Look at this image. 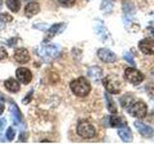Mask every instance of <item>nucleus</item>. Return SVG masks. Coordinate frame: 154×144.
<instances>
[{"label": "nucleus", "mask_w": 154, "mask_h": 144, "mask_svg": "<svg viewBox=\"0 0 154 144\" xmlns=\"http://www.w3.org/2000/svg\"><path fill=\"white\" fill-rule=\"evenodd\" d=\"M71 91L78 97H86L91 92V84L84 77L73 80L69 85Z\"/></svg>", "instance_id": "obj_1"}, {"label": "nucleus", "mask_w": 154, "mask_h": 144, "mask_svg": "<svg viewBox=\"0 0 154 144\" xmlns=\"http://www.w3.org/2000/svg\"><path fill=\"white\" fill-rule=\"evenodd\" d=\"M61 50V47L58 44H47V45H41L38 47L37 52L38 56L45 60H52L58 57Z\"/></svg>", "instance_id": "obj_2"}, {"label": "nucleus", "mask_w": 154, "mask_h": 144, "mask_svg": "<svg viewBox=\"0 0 154 144\" xmlns=\"http://www.w3.org/2000/svg\"><path fill=\"white\" fill-rule=\"evenodd\" d=\"M102 83L105 89L109 93L119 94L122 91V83L118 76L116 75H108L102 80Z\"/></svg>", "instance_id": "obj_3"}, {"label": "nucleus", "mask_w": 154, "mask_h": 144, "mask_svg": "<svg viewBox=\"0 0 154 144\" xmlns=\"http://www.w3.org/2000/svg\"><path fill=\"white\" fill-rule=\"evenodd\" d=\"M127 110L133 117L142 119L146 117V115L147 113V106L143 101H134L129 106Z\"/></svg>", "instance_id": "obj_4"}, {"label": "nucleus", "mask_w": 154, "mask_h": 144, "mask_svg": "<svg viewBox=\"0 0 154 144\" xmlns=\"http://www.w3.org/2000/svg\"><path fill=\"white\" fill-rule=\"evenodd\" d=\"M124 79L132 85H139L143 81L144 77L143 73H141L136 68L127 67L124 71Z\"/></svg>", "instance_id": "obj_5"}, {"label": "nucleus", "mask_w": 154, "mask_h": 144, "mask_svg": "<svg viewBox=\"0 0 154 144\" xmlns=\"http://www.w3.org/2000/svg\"><path fill=\"white\" fill-rule=\"evenodd\" d=\"M77 134H78L81 137L90 139V138H93L95 136V129L91 123L87 121H83L79 123V125L77 126Z\"/></svg>", "instance_id": "obj_6"}, {"label": "nucleus", "mask_w": 154, "mask_h": 144, "mask_svg": "<svg viewBox=\"0 0 154 144\" xmlns=\"http://www.w3.org/2000/svg\"><path fill=\"white\" fill-rule=\"evenodd\" d=\"M139 49L146 55H153L154 54V38H143L138 43Z\"/></svg>", "instance_id": "obj_7"}, {"label": "nucleus", "mask_w": 154, "mask_h": 144, "mask_svg": "<svg viewBox=\"0 0 154 144\" xmlns=\"http://www.w3.org/2000/svg\"><path fill=\"white\" fill-rule=\"evenodd\" d=\"M97 56L101 61L107 64H113L117 61V56L115 53L107 48H100L97 51Z\"/></svg>", "instance_id": "obj_8"}, {"label": "nucleus", "mask_w": 154, "mask_h": 144, "mask_svg": "<svg viewBox=\"0 0 154 144\" xmlns=\"http://www.w3.org/2000/svg\"><path fill=\"white\" fill-rule=\"evenodd\" d=\"M134 125L143 136L147 137V138L154 136V130L150 126H147V125H146L141 121H135Z\"/></svg>", "instance_id": "obj_9"}, {"label": "nucleus", "mask_w": 154, "mask_h": 144, "mask_svg": "<svg viewBox=\"0 0 154 144\" xmlns=\"http://www.w3.org/2000/svg\"><path fill=\"white\" fill-rule=\"evenodd\" d=\"M16 75L17 79L24 85H28L32 81V73L31 71L25 67H19L16 71Z\"/></svg>", "instance_id": "obj_10"}, {"label": "nucleus", "mask_w": 154, "mask_h": 144, "mask_svg": "<svg viewBox=\"0 0 154 144\" xmlns=\"http://www.w3.org/2000/svg\"><path fill=\"white\" fill-rule=\"evenodd\" d=\"M14 58L19 64H26L30 61V55H29L28 50L25 48H17L14 52Z\"/></svg>", "instance_id": "obj_11"}, {"label": "nucleus", "mask_w": 154, "mask_h": 144, "mask_svg": "<svg viewBox=\"0 0 154 144\" xmlns=\"http://www.w3.org/2000/svg\"><path fill=\"white\" fill-rule=\"evenodd\" d=\"M66 28V24L65 23H56L54 25H52L49 30L47 31V34H46V37L45 38V41H48L52 38L53 37H55L57 34H60L61 32H63L65 30Z\"/></svg>", "instance_id": "obj_12"}, {"label": "nucleus", "mask_w": 154, "mask_h": 144, "mask_svg": "<svg viewBox=\"0 0 154 144\" xmlns=\"http://www.w3.org/2000/svg\"><path fill=\"white\" fill-rule=\"evenodd\" d=\"M40 10H41L40 5L37 2H30L26 5L25 10H24V14H25V16L28 18H30L34 16H36L37 14H38Z\"/></svg>", "instance_id": "obj_13"}, {"label": "nucleus", "mask_w": 154, "mask_h": 144, "mask_svg": "<svg viewBox=\"0 0 154 144\" xmlns=\"http://www.w3.org/2000/svg\"><path fill=\"white\" fill-rule=\"evenodd\" d=\"M88 76L94 82H99L102 78V69L98 66H93L88 70Z\"/></svg>", "instance_id": "obj_14"}, {"label": "nucleus", "mask_w": 154, "mask_h": 144, "mask_svg": "<svg viewBox=\"0 0 154 144\" xmlns=\"http://www.w3.org/2000/svg\"><path fill=\"white\" fill-rule=\"evenodd\" d=\"M118 134H119V137L122 139V141H124V142L132 141V138H133L132 137V132H131V130H130L127 126L119 128Z\"/></svg>", "instance_id": "obj_15"}, {"label": "nucleus", "mask_w": 154, "mask_h": 144, "mask_svg": "<svg viewBox=\"0 0 154 144\" xmlns=\"http://www.w3.org/2000/svg\"><path fill=\"white\" fill-rule=\"evenodd\" d=\"M4 85H5V88H6L10 92L16 93V92H17V91H19V89H20L19 83L17 80H14L13 78H10L7 81H5Z\"/></svg>", "instance_id": "obj_16"}, {"label": "nucleus", "mask_w": 154, "mask_h": 144, "mask_svg": "<svg viewBox=\"0 0 154 144\" xmlns=\"http://www.w3.org/2000/svg\"><path fill=\"white\" fill-rule=\"evenodd\" d=\"M110 125L113 128H122L124 126H126V121L122 117L118 116V115H112L110 116Z\"/></svg>", "instance_id": "obj_17"}, {"label": "nucleus", "mask_w": 154, "mask_h": 144, "mask_svg": "<svg viewBox=\"0 0 154 144\" xmlns=\"http://www.w3.org/2000/svg\"><path fill=\"white\" fill-rule=\"evenodd\" d=\"M105 99H106V106H107L109 112L111 113H117L118 112L117 105H116L115 101L111 97V95L109 93H105Z\"/></svg>", "instance_id": "obj_18"}, {"label": "nucleus", "mask_w": 154, "mask_h": 144, "mask_svg": "<svg viewBox=\"0 0 154 144\" xmlns=\"http://www.w3.org/2000/svg\"><path fill=\"white\" fill-rule=\"evenodd\" d=\"M122 9L125 14H128V16H131L135 13V6L130 0H124L122 2Z\"/></svg>", "instance_id": "obj_19"}, {"label": "nucleus", "mask_w": 154, "mask_h": 144, "mask_svg": "<svg viewBox=\"0 0 154 144\" xmlns=\"http://www.w3.org/2000/svg\"><path fill=\"white\" fill-rule=\"evenodd\" d=\"M7 7L11 10L13 13H17L20 9V1L19 0H6Z\"/></svg>", "instance_id": "obj_20"}, {"label": "nucleus", "mask_w": 154, "mask_h": 144, "mask_svg": "<svg viewBox=\"0 0 154 144\" xmlns=\"http://www.w3.org/2000/svg\"><path fill=\"white\" fill-rule=\"evenodd\" d=\"M133 102H134V97L130 94H126L120 98V105H122V108H125V109H128L129 106Z\"/></svg>", "instance_id": "obj_21"}, {"label": "nucleus", "mask_w": 154, "mask_h": 144, "mask_svg": "<svg viewBox=\"0 0 154 144\" xmlns=\"http://www.w3.org/2000/svg\"><path fill=\"white\" fill-rule=\"evenodd\" d=\"M12 113H13L14 121H17V122H20L21 121L22 115H21L20 110H19V109H18V107L17 106L16 103H12Z\"/></svg>", "instance_id": "obj_22"}, {"label": "nucleus", "mask_w": 154, "mask_h": 144, "mask_svg": "<svg viewBox=\"0 0 154 144\" xmlns=\"http://www.w3.org/2000/svg\"><path fill=\"white\" fill-rule=\"evenodd\" d=\"M113 8V0H103L101 5V10L103 11H111Z\"/></svg>", "instance_id": "obj_23"}, {"label": "nucleus", "mask_w": 154, "mask_h": 144, "mask_svg": "<svg viewBox=\"0 0 154 144\" xmlns=\"http://www.w3.org/2000/svg\"><path fill=\"white\" fill-rule=\"evenodd\" d=\"M123 59L128 62L129 64H131L132 65H136V62H135V60H134V57L132 56L131 53H129V52H125L124 54H123Z\"/></svg>", "instance_id": "obj_24"}, {"label": "nucleus", "mask_w": 154, "mask_h": 144, "mask_svg": "<svg viewBox=\"0 0 154 144\" xmlns=\"http://www.w3.org/2000/svg\"><path fill=\"white\" fill-rule=\"evenodd\" d=\"M14 136H16V134H14V130L12 127L8 128L7 132H6V137H7L8 140L12 141L13 139L14 138Z\"/></svg>", "instance_id": "obj_25"}, {"label": "nucleus", "mask_w": 154, "mask_h": 144, "mask_svg": "<svg viewBox=\"0 0 154 144\" xmlns=\"http://www.w3.org/2000/svg\"><path fill=\"white\" fill-rule=\"evenodd\" d=\"M0 20L5 21V22H10L13 20V17L11 14H9L7 13H3V14H0Z\"/></svg>", "instance_id": "obj_26"}, {"label": "nucleus", "mask_w": 154, "mask_h": 144, "mask_svg": "<svg viewBox=\"0 0 154 144\" xmlns=\"http://www.w3.org/2000/svg\"><path fill=\"white\" fill-rule=\"evenodd\" d=\"M59 2L64 7H72L75 4L76 0H59Z\"/></svg>", "instance_id": "obj_27"}, {"label": "nucleus", "mask_w": 154, "mask_h": 144, "mask_svg": "<svg viewBox=\"0 0 154 144\" xmlns=\"http://www.w3.org/2000/svg\"><path fill=\"white\" fill-rule=\"evenodd\" d=\"M146 91L148 92V95L150 96L151 98H153L154 99V84L152 83V84H149L146 88Z\"/></svg>", "instance_id": "obj_28"}, {"label": "nucleus", "mask_w": 154, "mask_h": 144, "mask_svg": "<svg viewBox=\"0 0 154 144\" xmlns=\"http://www.w3.org/2000/svg\"><path fill=\"white\" fill-rule=\"evenodd\" d=\"M32 97H33V90H31L30 92L28 93V95L26 96V97L23 99V101H22L23 104H25V105H26V104H28V103L30 102V101L32 100Z\"/></svg>", "instance_id": "obj_29"}, {"label": "nucleus", "mask_w": 154, "mask_h": 144, "mask_svg": "<svg viewBox=\"0 0 154 144\" xmlns=\"http://www.w3.org/2000/svg\"><path fill=\"white\" fill-rule=\"evenodd\" d=\"M8 57V53L7 51L4 49L3 47H0V61L5 59V58H7Z\"/></svg>", "instance_id": "obj_30"}, {"label": "nucleus", "mask_w": 154, "mask_h": 144, "mask_svg": "<svg viewBox=\"0 0 154 144\" xmlns=\"http://www.w3.org/2000/svg\"><path fill=\"white\" fill-rule=\"evenodd\" d=\"M28 136V134H25V133H22L20 136H19V140H21V141H26V138Z\"/></svg>", "instance_id": "obj_31"}, {"label": "nucleus", "mask_w": 154, "mask_h": 144, "mask_svg": "<svg viewBox=\"0 0 154 144\" xmlns=\"http://www.w3.org/2000/svg\"><path fill=\"white\" fill-rule=\"evenodd\" d=\"M6 125V119H1L0 120V131H2V129H3V127Z\"/></svg>", "instance_id": "obj_32"}, {"label": "nucleus", "mask_w": 154, "mask_h": 144, "mask_svg": "<svg viewBox=\"0 0 154 144\" xmlns=\"http://www.w3.org/2000/svg\"><path fill=\"white\" fill-rule=\"evenodd\" d=\"M147 31L150 33V35H152L153 37H154V27L153 26H149L148 28H147Z\"/></svg>", "instance_id": "obj_33"}, {"label": "nucleus", "mask_w": 154, "mask_h": 144, "mask_svg": "<svg viewBox=\"0 0 154 144\" xmlns=\"http://www.w3.org/2000/svg\"><path fill=\"white\" fill-rule=\"evenodd\" d=\"M4 109H5V107H4V104H3L2 102H0V114H2V113H3V112H4Z\"/></svg>", "instance_id": "obj_34"}, {"label": "nucleus", "mask_w": 154, "mask_h": 144, "mask_svg": "<svg viewBox=\"0 0 154 144\" xmlns=\"http://www.w3.org/2000/svg\"><path fill=\"white\" fill-rule=\"evenodd\" d=\"M2 5H3L2 0H0V10H1V8H2Z\"/></svg>", "instance_id": "obj_35"}, {"label": "nucleus", "mask_w": 154, "mask_h": 144, "mask_svg": "<svg viewBox=\"0 0 154 144\" xmlns=\"http://www.w3.org/2000/svg\"><path fill=\"white\" fill-rule=\"evenodd\" d=\"M88 1H90V0H88Z\"/></svg>", "instance_id": "obj_36"}]
</instances>
